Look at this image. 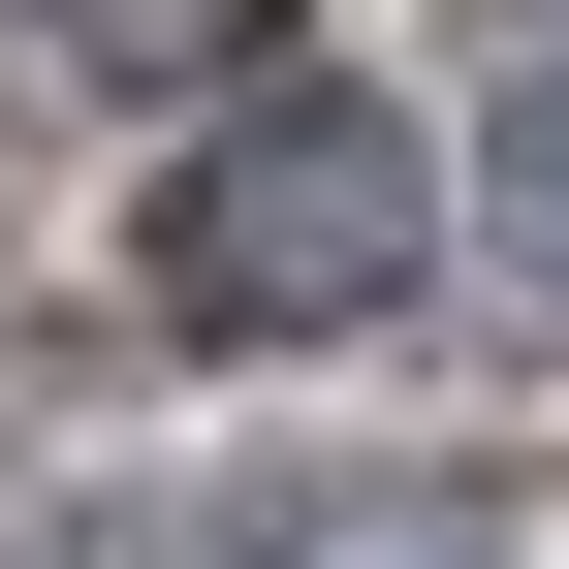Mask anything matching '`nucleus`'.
I'll return each instance as SVG.
<instances>
[{"label":"nucleus","instance_id":"1","mask_svg":"<svg viewBox=\"0 0 569 569\" xmlns=\"http://www.w3.org/2000/svg\"><path fill=\"white\" fill-rule=\"evenodd\" d=\"M159 284H190V317H253V348L380 317V284H411V127H348V96H253L222 159L159 190Z\"/></svg>","mask_w":569,"mask_h":569},{"label":"nucleus","instance_id":"2","mask_svg":"<svg viewBox=\"0 0 569 569\" xmlns=\"http://www.w3.org/2000/svg\"><path fill=\"white\" fill-rule=\"evenodd\" d=\"M63 32H127V63H190V32H253V0H63Z\"/></svg>","mask_w":569,"mask_h":569}]
</instances>
